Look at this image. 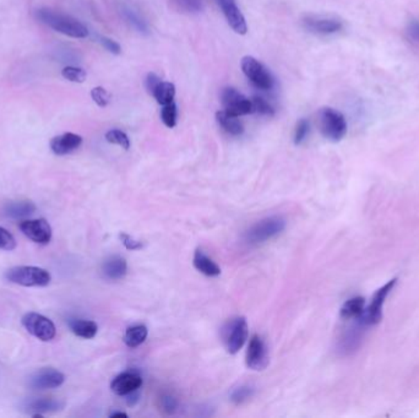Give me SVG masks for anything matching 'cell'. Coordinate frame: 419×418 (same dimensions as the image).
Returning <instances> with one entry per match:
<instances>
[{"label":"cell","mask_w":419,"mask_h":418,"mask_svg":"<svg viewBox=\"0 0 419 418\" xmlns=\"http://www.w3.org/2000/svg\"><path fill=\"white\" fill-rule=\"evenodd\" d=\"M37 17L43 24L53 28L54 31L63 33L65 36L73 38H85L89 36L87 27L69 15H64L48 9H41L37 11Z\"/></svg>","instance_id":"cell-1"},{"label":"cell","mask_w":419,"mask_h":418,"mask_svg":"<svg viewBox=\"0 0 419 418\" xmlns=\"http://www.w3.org/2000/svg\"><path fill=\"white\" fill-rule=\"evenodd\" d=\"M6 281L24 287H46L52 276L48 270L38 266H14L6 273Z\"/></svg>","instance_id":"cell-2"},{"label":"cell","mask_w":419,"mask_h":418,"mask_svg":"<svg viewBox=\"0 0 419 418\" xmlns=\"http://www.w3.org/2000/svg\"><path fill=\"white\" fill-rule=\"evenodd\" d=\"M319 128L324 138L332 143H339L347 134L348 125L345 116L340 111L324 107L319 112Z\"/></svg>","instance_id":"cell-3"},{"label":"cell","mask_w":419,"mask_h":418,"mask_svg":"<svg viewBox=\"0 0 419 418\" xmlns=\"http://www.w3.org/2000/svg\"><path fill=\"white\" fill-rule=\"evenodd\" d=\"M287 222L281 216H270L256 222L247 232L245 238L249 244H260L278 236L286 228Z\"/></svg>","instance_id":"cell-4"},{"label":"cell","mask_w":419,"mask_h":418,"mask_svg":"<svg viewBox=\"0 0 419 418\" xmlns=\"http://www.w3.org/2000/svg\"><path fill=\"white\" fill-rule=\"evenodd\" d=\"M249 327L244 316L231 319L222 329L223 343L229 354H238L248 340Z\"/></svg>","instance_id":"cell-5"},{"label":"cell","mask_w":419,"mask_h":418,"mask_svg":"<svg viewBox=\"0 0 419 418\" xmlns=\"http://www.w3.org/2000/svg\"><path fill=\"white\" fill-rule=\"evenodd\" d=\"M398 284V279H393L388 281L386 284L380 287L379 290L373 296L372 302L369 306L366 307V311L363 316L358 319L361 320L363 327H374L382 322V308L385 302L388 300L389 295L393 292V287Z\"/></svg>","instance_id":"cell-6"},{"label":"cell","mask_w":419,"mask_h":418,"mask_svg":"<svg viewBox=\"0 0 419 418\" xmlns=\"http://www.w3.org/2000/svg\"><path fill=\"white\" fill-rule=\"evenodd\" d=\"M22 325L32 336L41 340L43 343L52 341L57 335V329L54 322L47 316L30 311L22 316Z\"/></svg>","instance_id":"cell-7"},{"label":"cell","mask_w":419,"mask_h":418,"mask_svg":"<svg viewBox=\"0 0 419 418\" xmlns=\"http://www.w3.org/2000/svg\"><path fill=\"white\" fill-rule=\"evenodd\" d=\"M242 70L256 89L266 91V90H271L275 85V81L270 71L266 69L265 65L261 64L259 60H255L254 57L247 55L242 60Z\"/></svg>","instance_id":"cell-8"},{"label":"cell","mask_w":419,"mask_h":418,"mask_svg":"<svg viewBox=\"0 0 419 418\" xmlns=\"http://www.w3.org/2000/svg\"><path fill=\"white\" fill-rule=\"evenodd\" d=\"M245 362H247V367L249 370H256V372L266 370V367L270 363L269 349H267L265 341L262 340L260 335L255 334L250 338L249 346L247 349Z\"/></svg>","instance_id":"cell-9"},{"label":"cell","mask_w":419,"mask_h":418,"mask_svg":"<svg viewBox=\"0 0 419 418\" xmlns=\"http://www.w3.org/2000/svg\"><path fill=\"white\" fill-rule=\"evenodd\" d=\"M221 101H222L223 108H224L223 111H226L229 114L240 117V116L253 113L251 101L234 87L223 89L222 93H221Z\"/></svg>","instance_id":"cell-10"},{"label":"cell","mask_w":419,"mask_h":418,"mask_svg":"<svg viewBox=\"0 0 419 418\" xmlns=\"http://www.w3.org/2000/svg\"><path fill=\"white\" fill-rule=\"evenodd\" d=\"M303 26L308 33L320 36H329L340 33L344 24L340 19L326 15H308L303 20Z\"/></svg>","instance_id":"cell-11"},{"label":"cell","mask_w":419,"mask_h":418,"mask_svg":"<svg viewBox=\"0 0 419 418\" xmlns=\"http://www.w3.org/2000/svg\"><path fill=\"white\" fill-rule=\"evenodd\" d=\"M19 228L22 233L37 244H48L52 241L53 230L52 227L44 219H35V220H22L19 224Z\"/></svg>","instance_id":"cell-12"},{"label":"cell","mask_w":419,"mask_h":418,"mask_svg":"<svg viewBox=\"0 0 419 418\" xmlns=\"http://www.w3.org/2000/svg\"><path fill=\"white\" fill-rule=\"evenodd\" d=\"M220 9L222 10V14L229 22V26L232 27L234 33L238 35H245L248 33V26L247 21L242 11L239 9L237 0H216Z\"/></svg>","instance_id":"cell-13"},{"label":"cell","mask_w":419,"mask_h":418,"mask_svg":"<svg viewBox=\"0 0 419 418\" xmlns=\"http://www.w3.org/2000/svg\"><path fill=\"white\" fill-rule=\"evenodd\" d=\"M64 381L65 376L62 372L54 368H42L30 378V386L35 390H47L63 385Z\"/></svg>","instance_id":"cell-14"},{"label":"cell","mask_w":419,"mask_h":418,"mask_svg":"<svg viewBox=\"0 0 419 418\" xmlns=\"http://www.w3.org/2000/svg\"><path fill=\"white\" fill-rule=\"evenodd\" d=\"M143 386V378L132 372H125L116 376L111 383V390L116 395L125 397L130 392L139 390Z\"/></svg>","instance_id":"cell-15"},{"label":"cell","mask_w":419,"mask_h":418,"mask_svg":"<svg viewBox=\"0 0 419 418\" xmlns=\"http://www.w3.org/2000/svg\"><path fill=\"white\" fill-rule=\"evenodd\" d=\"M82 144V138L74 133H64L51 141V149L55 155L64 156L78 150Z\"/></svg>","instance_id":"cell-16"},{"label":"cell","mask_w":419,"mask_h":418,"mask_svg":"<svg viewBox=\"0 0 419 418\" xmlns=\"http://www.w3.org/2000/svg\"><path fill=\"white\" fill-rule=\"evenodd\" d=\"M64 408V402L52 397H39L27 402L26 408L33 417H42L44 413L58 412Z\"/></svg>","instance_id":"cell-17"},{"label":"cell","mask_w":419,"mask_h":418,"mask_svg":"<svg viewBox=\"0 0 419 418\" xmlns=\"http://www.w3.org/2000/svg\"><path fill=\"white\" fill-rule=\"evenodd\" d=\"M127 271V260L119 255H112L107 257L102 264V273L107 280L118 281L122 280Z\"/></svg>","instance_id":"cell-18"},{"label":"cell","mask_w":419,"mask_h":418,"mask_svg":"<svg viewBox=\"0 0 419 418\" xmlns=\"http://www.w3.org/2000/svg\"><path fill=\"white\" fill-rule=\"evenodd\" d=\"M366 311L364 297L357 296L350 300H346L341 307L340 316L345 320H358Z\"/></svg>","instance_id":"cell-19"},{"label":"cell","mask_w":419,"mask_h":418,"mask_svg":"<svg viewBox=\"0 0 419 418\" xmlns=\"http://www.w3.org/2000/svg\"><path fill=\"white\" fill-rule=\"evenodd\" d=\"M36 205L30 200H20V201H11L6 205L4 212L8 217L15 220H24L36 211Z\"/></svg>","instance_id":"cell-20"},{"label":"cell","mask_w":419,"mask_h":418,"mask_svg":"<svg viewBox=\"0 0 419 418\" xmlns=\"http://www.w3.org/2000/svg\"><path fill=\"white\" fill-rule=\"evenodd\" d=\"M193 264L199 273H204L208 278H216L221 275V269L217 264L215 263L211 257H207L206 254L200 249H197L194 254Z\"/></svg>","instance_id":"cell-21"},{"label":"cell","mask_w":419,"mask_h":418,"mask_svg":"<svg viewBox=\"0 0 419 418\" xmlns=\"http://www.w3.org/2000/svg\"><path fill=\"white\" fill-rule=\"evenodd\" d=\"M216 120L220 124V127L229 135H233V136H239V135L243 134L244 131V127L242 122L239 120L237 116L233 114H229L226 111H220L216 113Z\"/></svg>","instance_id":"cell-22"},{"label":"cell","mask_w":419,"mask_h":418,"mask_svg":"<svg viewBox=\"0 0 419 418\" xmlns=\"http://www.w3.org/2000/svg\"><path fill=\"white\" fill-rule=\"evenodd\" d=\"M69 327L71 333L76 335L78 338H86V340L95 338L98 331L97 324L86 319H74L69 322Z\"/></svg>","instance_id":"cell-23"},{"label":"cell","mask_w":419,"mask_h":418,"mask_svg":"<svg viewBox=\"0 0 419 418\" xmlns=\"http://www.w3.org/2000/svg\"><path fill=\"white\" fill-rule=\"evenodd\" d=\"M148 335H149V330L145 325H134V327H127L123 340L127 347L135 349L145 343Z\"/></svg>","instance_id":"cell-24"},{"label":"cell","mask_w":419,"mask_h":418,"mask_svg":"<svg viewBox=\"0 0 419 418\" xmlns=\"http://www.w3.org/2000/svg\"><path fill=\"white\" fill-rule=\"evenodd\" d=\"M121 12H122L124 20L130 25V27H133L135 31H138L139 33H143V35H148L149 33V25H148V22L145 21V19L135 9L127 6H123Z\"/></svg>","instance_id":"cell-25"},{"label":"cell","mask_w":419,"mask_h":418,"mask_svg":"<svg viewBox=\"0 0 419 418\" xmlns=\"http://www.w3.org/2000/svg\"><path fill=\"white\" fill-rule=\"evenodd\" d=\"M152 96L154 97V100L161 104V106H166V104H170L173 102L175 96V86L172 82L168 81H161L159 86L154 89Z\"/></svg>","instance_id":"cell-26"},{"label":"cell","mask_w":419,"mask_h":418,"mask_svg":"<svg viewBox=\"0 0 419 418\" xmlns=\"http://www.w3.org/2000/svg\"><path fill=\"white\" fill-rule=\"evenodd\" d=\"M106 140L111 144L121 146L124 150H129L130 147V140L127 138V135L118 129H112L106 133Z\"/></svg>","instance_id":"cell-27"},{"label":"cell","mask_w":419,"mask_h":418,"mask_svg":"<svg viewBox=\"0 0 419 418\" xmlns=\"http://www.w3.org/2000/svg\"><path fill=\"white\" fill-rule=\"evenodd\" d=\"M251 106H253V113H258L261 116H274L275 114V108L271 106L269 101H266L264 97L254 96L251 100Z\"/></svg>","instance_id":"cell-28"},{"label":"cell","mask_w":419,"mask_h":418,"mask_svg":"<svg viewBox=\"0 0 419 418\" xmlns=\"http://www.w3.org/2000/svg\"><path fill=\"white\" fill-rule=\"evenodd\" d=\"M177 114H178V111H177V104L175 102L163 106L161 111V119L167 128H175V124H177Z\"/></svg>","instance_id":"cell-29"},{"label":"cell","mask_w":419,"mask_h":418,"mask_svg":"<svg viewBox=\"0 0 419 418\" xmlns=\"http://www.w3.org/2000/svg\"><path fill=\"white\" fill-rule=\"evenodd\" d=\"M254 395V389L251 386L243 385L234 389L231 394V401L235 405H242L245 401H248Z\"/></svg>","instance_id":"cell-30"},{"label":"cell","mask_w":419,"mask_h":418,"mask_svg":"<svg viewBox=\"0 0 419 418\" xmlns=\"http://www.w3.org/2000/svg\"><path fill=\"white\" fill-rule=\"evenodd\" d=\"M179 10L188 14H197L202 10V0H170Z\"/></svg>","instance_id":"cell-31"},{"label":"cell","mask_w":419,"mask_h":418,"mask_svg":"<svg viewBox=\"0 0 419 418\" xmlns=\"http://www.w3.org/2000/svg\"><path fill=\"white\" fill-rule=\"evenodd\" d=\"M62 75L64 79L71 81V82H84L86 80V71L81 68H76V66H65L63 71H62Z\"/></svg>","instance_id":"cell-32"},{"label":"cell","mask_w":419,"mask_h":418,"mask_svg":"<svg viewBox=\"0 0 419 418\" xmlns=\"http://www.w3.org/2000/svg\"><path fill=\"white\" fill-rule=\"evenodd\" d=\"M91 97H92V100L95 101L96 104L101 108L107 107L108 103L111 101L109 93H108L106 89L102 87V86H97L95 89H92Z\"/></svg>","instance_id":"cell-33"},{"label":"cell","mask_w":419,"mask_h":418,"mask_svg":"<svg viewBox=\"0 0 419 418\" xmlns=\"http://www.w3.org/2000/svg\"><path fill=\"white\" fill-rule=\"evenodd\" d=\"M310 130V123L307 119H301L297 123L294 130V144L301 145L304 140L307 139Z\"/></svg>","instance_id":"cell-34"},{"label":"cell","mask_w":419,"mask_h":418,"mask_svg":"<svg viewBox=\"0 0 419 418\" xmlns=\"http://www.w3.org/2000/svg\"><path fill=\"white\" fill-rule=\"evenodd\" d=\"M16 248L15 237L9 230L0 226V249L3 251H14Z\"/></svg>","instance_id":"cell-35"},{"label":"cell","mask_w":419,"mask_h":418,"mask_svg":"<svg viewBox=\"0 0 419 418\" xmlns=\"http://www.w3.org/2000/svg\"><path fill=\"white\" fill-rule=\"evenodd\" d=\"M406 36L409 38V42L419 47V17H413L407 22Z\"/></svg>","instance_id":"cell-36"},{"label":"cell","mask_w":419,"mask_h":418,"mask_svg":"<svg viewBox=\"0 0 419 418\" xmlns=\"http://www.w3.org/2000/svg\"><path fill=\"white\" fill-rule=\"evenodd\" d=\"M119 238H121V241H122L123 244H124V247L129 249V251H139V249H141V248L143 247V244L141 242L136 241L135 238L129 236V235L124 233V232H122V233L119 235Z\"/></svg>","instance_id":"cell-37"},{"label":"cell","mask_w":419,"mask_h":418,"mask_svg":"<svg viewBox=\"0 0 419 418\" xmlns=\"http://www.w3.org/2000/svg\"><path fill=\"white\" fill-rule=\"evenodd\" d=\"M100 42H101L102 46H103L109 53L117 54V55L118 54L122 53V47H121V44L116 42L114 39L108 37H101L100 38Z\"/></svg>","instance_id":"cell-38"},{"label":"cell","mask_w":419,"mask_h":418,"mask_svg":"<svg viewBox=\"0 0 419 418\" xmlns=\"http://www.w3.org/2000/svg\"><path fill=\"white\" fill-rule=\"evenodd\" d=\"M161 79H159V76L156 75L154 73H149L148 76H146V80H145V87H146V90L149 92L150 95H152L154 91V89L159 86V82H161Z\"/></svg>","instance_id":"cell-39"},{"label":"cell","mask_w":419,"mask_h":418,"mask_svg":"<svg viewBox=\"0 0 419 418\" xmlns=\"http://www.w3.org/2000/svg\"><path fill=\"white\" fill-rule=\"evenodd\" d=\"M177 405H178V402L175 397H165L162 399V408L168 413L173 412L177 408Z\"/></svg>","instance_id":"cell-40"},{"label":"cell","mask_w":419,"mask_h":418,"mask_svg":"<svg viewBox=\"0 0 419 418\" xmlns=\"http://www.w3.org/2000/svg\"><path fill=\"white\" fill-rule=\"evenodd\" d=\"M125 397H127V405H129V406H134L135 403H138L139 397H140V395H139L138 390H135V392H130V394H127V395H125Z\"/></svg>","instance_id":"cell-41"},{"label":"cell","mask_w":419,"mask_h":418,"mask_svg":"<svg viewBox=\"0 0 419 418\" xmlns=\"http://www.w3.org/2000/svg\"><path fill=\"white\" fill-rule=\"evenodd\" d=\"M109 417H111V418H127V413H124V412H114V413H111V416H109Z\"/></svg>","instance_id":"cell-42"}]
</instances>
